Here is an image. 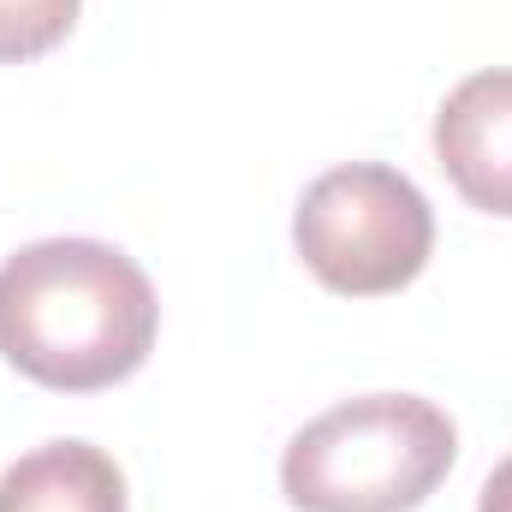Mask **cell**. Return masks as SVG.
I'll return each instance as SVG.
<instances>
[{
    "label": "cell",
    "mask_w": 512,
    "mask_h": 512,
    "mask_svg": "<svg viewBox=\"0 0 512 512\" xmlns=\"http://www.w3.org/2000/svg\"><path fill=\"white\" fill-rule=\"evenodd\" d=\"M0 512H126V477L90 441H48L0 477Z\"/></svg>",
    "instance_id": "5"
},
{
    "label": "cell",
    "mask_w": 512,
    "mask_h": 512,
    "mask_svg": "<svg viewBox=\"0 0 512 512\" xmlns=\"http://www.w3.org/2000/svg\"><path fill=\"white\" fill-rule=\"evenodd\" d=\"M477 512H512V453L489 471V483H483V495H477Z\"/></svg>",
    "instance_id": "7"
},
{
    "label": "cell",
    "mask_w": 512,
    "mask_h": 512,
    "mask_svg": "<svg viewBox=\"0 0 512 512\" xmlns=\"http://www.w3.org/2000/svg\"><path fill=\"white\" fill-rule=\"evenodd\" d=\"M149 274L102 239H36L0 262V352L54 393H102L155 352Z\"/></svg>",
    "instance_id": "1"
},
{
    "label": "cell",
    "mask_w": 512,
    "mask_h": 512,
    "mask_svg": "<svg viewBox=\"0 0 512 512\" xmlns=\"http://www.w3.org/2000/svg\"><path fill=\"white\" fill-rule=\"evenodd\" d=\"M459 459V429L435 399L364 393L310 417L280 453V495L298 512H411Z\"/></svg>",
    "instance_id": "2"
},
{
    "label": "cell",
    "mask_w": 512,
    "mask_h": 512,
    "mask_svg": "<svg viewBox=\"0 0 512 512\" xmlns=\"http://www.w3.org/2000/svg\"><path fill=\"white\" fill-rule=\"evenodd\" d=\"M292 245L328 292L382 298L423 274L435 251V215L399 167L352 161L304 185Z\"/></svg>",
    "instance_id": "3"
},
{
    "label": "cell",
    "mask_w": 512,
    "mask_h": 512,
    "mask_svg": "<svg viewBox=\"0 0 512 512\" xmlns=\"http://www.w3.org/2000/svg\"><path fill=\"white\" fill-rule=\"evenodd\" d=\"M84 0H0V60H36L60 48Z\"/></svg>",
    "instance_id": "6"
},
{
    "label": "cell",
    "mask_w": 512,
    "mask_h": 512,
    "mask_svg": "<svg viewBox=\"0 0 512 512\" xmlns=\"http://www.w3.org/2000/svg\"><path fill=\"white\" fill-rule=\"evenodd\" d=\"M435 161L453 179V191L512 221V72H471L447 90L435 114Z\"/></svg>",
    "instance_id": "4"
}]
</instances>
